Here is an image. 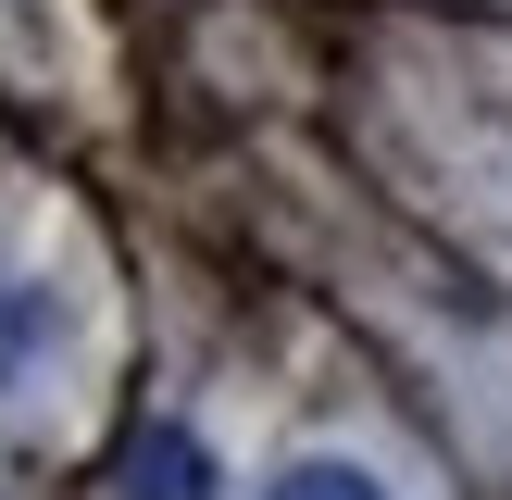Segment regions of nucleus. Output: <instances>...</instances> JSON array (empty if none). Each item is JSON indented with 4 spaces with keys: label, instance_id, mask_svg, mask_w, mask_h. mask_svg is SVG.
I'll list each match as a JSON object with an SVG mask.
<instances>
[{
    "label": "nucleus",
    "instance_id": "obj_2",
    "mask_svg": "<svg viewBox=\"0 0 512 500\" xmlns=\"http://www.w3.org/2000/svg\"><path fill=\"white\" fill-rule=\"evenodd\" d=\"M38 350H50V300L25 288V275H0V388H13Z\"/></svg>",
    "mask_w": 512,
    "mask_h": 500
},
{
    "label": "nucleus",
    "instance_id": "obj_1",
    "mask_svg": "<svg viewBox=\"0 0 512 500\" xmlns=\"http://www.w3.org/2000/svg\"><path fill=\"white\" fill-rule=\"evenodd\" d=\"M125 500H213V450L188 425H138L125 438Z\"/></svg>",
    "mask_w": 512,
    "mask_h": 500
},
{
    "label": "nucleus",
    "instance_id": "obj_3",
    "mask_svg": "<svg viewBox=\"0 0 512 500\" xmlns=\"http://www.w3.org/2000/svg\"><path fill=\"white\" fill-rule=\"evenodd\" d=\"M263 500H388V488H375L363 463H288V475H275Z\"/></svg>",
    "mask_w": 512,
    "mask_h": 500
}]
</instances>
